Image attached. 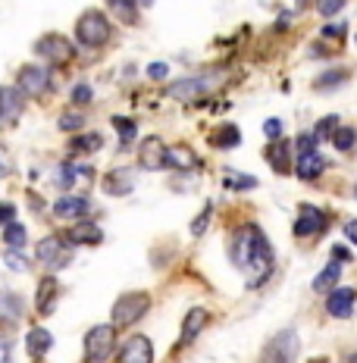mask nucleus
<instances>
[{
    "mask_svg": "<svg viewBox=\"0 0 357 363\" xmlns=\"http://www.w3.org/2000/svg\"><path fill=\"white\" fill-rule=\"evenodd\" d=\"M273 245L270 238L263 235L260 225H238L232 235V263L248 276V285L257 289V285L267 282V276L273 272Z\"/></svg>",
    "mask_w": 357,
    "mask_h": 363,
    "instance_id": "obj_1",
    "label": "nucleus"
},
{
    "mask_svg": "<svg viewBox=\"0 0 357 363\" xmlns=\"http://www.w3.org/2000/svg\"><path fill=\"white\" fill-rule=\"evenodd\" d=\"M113 38V26L101 10H85L75 19V41L82 48H104Z\"/></svg>",
    "mask_w": 357,
    "mask_h": 363,
    "instance_id": "obj_2",
    "label": "nucleus"
},
{
    "mask_svg": "<svg viewBox=\"0 0 357 363\" xmlns=\"http://www.w3.org/2000/svg\"><path fill=\"white\" fill-rule=\"evenodd\" d=\"M150 310V294L148 291H126L116 298V304L110 310V323L113 329H128L141 320Z\"/></svg>",
    "mask_w": 357,
    "mask_h": 363,
    "instance_id": "obj_3",
    "label": "nucleus"
},
{
    "mask_svg": "<svg viewBox=\"0 0 357 363\" xmlns=\"http://www.w3.org/2000/svg\"><path fill=\"white\" fill-rule=\"evenodd\" d=\"M35 260L38 263H44L50 272H57V269H63V267H70V260H72V245L66 241V235H48V238H41L35 245Z\"/></svg>",
    "mask_w": 357,
    "mask_h": 363,
    "instance_id": "obj_4",
    "label": "nucleus"
},
{
    "mask_svg": "<svg viewBox=\"0 0 357 363\" xmlns=\"http://www.w3.org/2000/svg\"><path fill=\"white\" fill-rule=\"evenodd\" d=\"M113 347H116V329L113 323H101L85 332V360L88 363H104L110 360Z\"/></svg>",
    "mask_w": 357,
    "mask_h": 363,
    "instance_id": "obj_5",
    "label": "nucleus"
},
{
    "mask_svg": "<svg viewBox=\"0 0 357 363\" xmlns=\"http://www.w3.org/2000/svg\"><path fill=\"white\" fill-rule=\"evenodd\" d=\"M35 54L44 57L50 66H66V63H72L75 60V44L66 35H60V32H48L44 38H38L35 41Z\"/></svg>",
    "mask_w": 357,
    "mask_h": 363,
    "instance_id": "obj_6",
    "label": "nucleus"
},
{
    "mask_svg": "<svg viewBox=\"0 0 357 363\" xmlns=\"http://www.w3.org/2000/svg\"><path fill=\"white\" fill-rule=\"evenodd\" d=\"M301 351V342L295 335V329H285V332H276V335L267 342L260 354V363H295Z\"/></svg>",
    "mask_w": 357,
    "mask_h": 363,
    "instance_id": "obj_7",
    "label": "nucleus"
},
{
    "mask_svg": "<svg viewBox=\"0 0 357 363\" xmlns=\"http://www.w3.org/2000/svg\"><path fill=\"white\" fill-rule=\"evenodd\" d=\"M16 88H19L26 97H41L44 91L50 88L48 69H44V66H35V63L19 66V72H16Z\"/></svg>",
    "mask_w": 357,
    "mask_h": 363,
    "instance_id": "obj_8",
    "label": "nucleus"
},
{
    "mask_svg": "<svg viewBox=\"0 0 357 363\" xmlns=\"http://www.w3.org/2000/svg\"><path fill=\"white\" fill-rule=\"evenodd\" d=\"M326 223H329V216H326L320 207H314V203H301V213H298V219H295V235L298 238H317L320 232H326Z\"/></svg>",
    "mask_w": 357,
    "mask_h": 363,
    "instance_id": "obj_9",
    "label": "nucleus"
},
{
    "mask_svg": "<svg viewBox=\"0 0 357 363\" xmlns=\"http://www.w3.org/2000/svg\"><path fill=\"white\" fill-rule=\"evenodd\" d=\"M26 110V94L13 85H0V125H16Z\"/></svg>",
    "mask_w": 357,
    "mask_h": 363,
    "instance_id": "obj_10",
    "label": "nucleus"
},
{
    "mask_svg": "<svg viewBox=\"0 0 357 363\" xmlns=\"http://www.w3.org/2000/svg\"><path fill=\"white\" fill-rule=\"evenodd\" d=\"M138 166L148 172H157L166 166V145L160 135H148L138 145Z\"/></svg>",
    "mask_w": 357,
    "mask_h": 363,
    "instance_id": "obj_11",
    "label": "nucleus"
},
{
    "mask_svg": "<svg viewBox=\"0 0 357 363\" xmlns=\"http://www.w3.org/2000/svg\"><path fill=\"white\" fill-rule=\"evenodd\" d=\"M116 363H154V345L148 335H132L119 347Z\"/></svg>",
    "mask_w": 357,
    "mask_h": 363,
    "instance_id": "obj_12",
    "label": "nucleus"
},
{
    "mask_svg": "<svg viewBox=\"0 0 357 363\" xmlns=\"http://www.w3.org/2000/svg\"><path fill=\"white\" fill-rule=\"evenodd\" d=\"M88 213H91V201L82 198V194H63V198L54 203L57 219H72V223H79V219H85Z\"/></svg>",
    "mask_w": 357,
    "mask_h": 363,
    "instance_id": "obj_13",
    "label": "nucleus"
},
{
    "mask_svg": "<svg viewBox=\"0 0 357 363\" xmlns=\"http://www.w3.org/2000/svg\"><path fill=\"white\" fill-rule=\"evenodd\" d=\"M323 169H326V157L320 150H307V154L295 157V176L301 182H317L323 176Z\"/></svg>",
    "mask_w": 357,
    "mask_h": 363,
    "instance_id": "obj_14",
    "label": "nucleus"
},
{
    "mask_svg": "<svg viewBox=\"0 0 357 363\" xmlns=\"http://www.w3.org/2000/svg\"><path fill=\"white\" fill-rule=\"evenodd\" d=\"M210 326V310L207 307H192L185 313V320H182V335H179V345H188L194 342L197 335H201L204 329Z\"/></svg>",
    "mask_w": 357,
    "mask_h": 363,
    "instance_id": "obj_15",
    "label": "nucleus"
},
{
    "mask_svg": "<svg viewBox=\"0 0 357 363\" xmlns=\"http://www.w3.org/2000/svg\"><path fill=\"white\" fill-rule=\"evenodd\" d=\"M101 188H104V194H110V198H123V194H128L135 188V172L132 169H110L107 176H104L101 182Z\"/></svg>",
    "mask_w": 357,
    "mask_h": 363,
    "instance_id": "obj_16",
    "label": "nucleus"
},
{
    "mask_svg": "<svg viewBox=\"0 0 357 363\" xmlns=\"http://www.w3.org/2000/svg\"><path fill=\"white\" fill-rule=\"evenodd\" d=\"M66 241L75 247V245H101L104 241V232L97 223H88V219H79V223H72L70 232H63Z\"/></svg>",
    "mask_w": 357,
    "mask_h": 363,
    "instance_id": "obj_17",
    "label": "nucleus"
},
{
    "mask_svg": "<svg viewBox=\"0 0 357 363\" xmlns=\"http://www.w3.org/2000/svg\"><path fill=\"white\" fill-rule=\"evenodd\" d=\"M57 298H60V282H57V276H44L41 282H38L35 310H38V313H41V316H48L50 310H54Z\"/></svg>",
    "mask_w": 357,
    "mask_h": 363,
    "instance_id": "obj_18",
    "label": "nucleus"
},
{
    "mask_svg": "<svg viewBox=\"0 0 357 363\" xmlns=\"http://www.w3.org/2000/svg\"><path fill=\"white\" fill-rule=\"evenodd\" d=\"M354 301H357V294L351 289H332L329 301H326V310H329V316L348 320V316L354 313Z\"/></svg>",
    "mask_w": 357,
    "mask_h": 363,
    "instance_id": "obj_19",
    "label": "nucleus"
},
{
    "mask_svg": "<svg viewBox=\"0 0 357 363\" xmlns=\"http://www.w3.org/2000/svg\"><path fill=\"white\" fill-rule=\"evenodd\" d=\"M267 160L273 166V172H279V176H288L292 172V147H288V141H270L267 147Z\"/></svg>",
    "mask_w": 357,
    "mask_h": 363,
    "instance_id": "obj_20",
    "label": "nucleus"
},
{
    "mask_svg": "<svg viewBox=\"0 0 357 363\" xmlns=\"http://www.w3.org/2000/svg\"><path fill=\"white\" fill-rule=\"evenodd\" d=\"M54 347V335H50L48 329H32L26 335V351H28V357H35V360H41L44 354Z\"/></svg>",
    "mask_w": 357,
    "mask_h": 363,
    "instance_id": "obj_21",
    "label": "nucleus"
},
{
    "mask_svg": "<svg viewBox=\"0 0 357 363\" xmlns=\"http://www.w3.org/2000/svg\"><path fill=\"white\" fill-rule=\"evenodd\" d=\"M204 91H207V82H201V79H182L176 85H170V94L176 101H197Z\"/></svg>",
    "mask_w": 357,
    "mask_h": 363,
    "instance_id": "obj_22",
    "label": "nucleus"
},
{
    "mask_svg": "<svg viewBox=\"0 0 357 363\" xmlns=\"http://www.w3.org/2000/svg\"><path fill=\"white\" fill-rule=\"evenodd\" d=\"M166 166H172V169H192V166H197V157H194V150L185 145L166 147Z\"/></svg>",
    "mask_w": 357,
    "mask_h": 363,
    "instance_id": "obj_23",
    "label": "nucleus"
},
{
    "mask_svg": "<svg viewBox=\"0 0 357 363\" xmlns=\"http://www.w3.org/2000/svg\"><path fill=\"white\" fill-rule=\"evenodd\" d=\"M210 145L219 147V150H232L241 145V132L238 125H219L214 135H210Z\"/></svg>",
    "mask_w": 357,
    "mask_h": 363,
    "instance_id": "obj_24",
    "label": "nucleus"
},
{
    "mask_svg": "<svg viewBox=\"0 0 357 363\" xmlns=\"http://www.w3.org/2000/svg\"><path fill=\"white\" fill-rule=\"evenodd\" d=\"M110 13L116 19H123L126 26H132L135 19H138V0H107Z\"/></svg>",
    "mask_w": 357,
    "mask_h": 363,
    "instance_id": "obj_25",
    "label": "nucleus"
},
{
    "mask_svg": "<svg viewBox=\"0 0 357 363\" xmlns=\"http://www.w3.org/2000/svg\"><path fill=\"white\" fill-rule=\"evenodd\" d=\"M339 276H341V263L332 260L326 269L317 272V279H314V291H332V289H336V282H339Z\"/></svg>",
    "mask_w": 357,
    "mask_h": 363,
    "instance_id": "obj_26",
    "label": "nucleus"
},
{
    "mask_svg": "<svg viewBox=\"0 0 357 363\" xmlns=\"http://www.w3.org/2000/svg\"><path fill=\"white\" fill-rule=\"evenodd\" d=\"M104 147V138L97 132H85V135H75V138L70 141V150H75V154H94V150Z\"/></svg>",
    "mask_w": 357,
    "mask_h": 363,
    "instance_id": "obj_27",
    "label": "nucleus"
},
{
    "mask_svg": "<svg viewBox=\"0 0 357 363\" xmlns=\"http://www.w3.org/2000/svg\"><path fill=\"white\" fill-rule=\"evenodd\" d=\"M4 241L10 247H26V241H28V232H26V225H19V223H10V225H4Z\"/></svg>",
    "mask_w": 357,
    "mask_h": 363,
    "instance_id": "obj_28",
    "label": "nucleus"
},
{
    "mask_svg": "<svg viewBox=\"0 0 357 363\" xmlns=\"http://www.w3.org/2000/svg\"><path fill=\"white\" fill-rule=\"evenodd\" d=\"M226 185L235 188V191H254L260 182L254 176H248V172H226Z\"/></svg>",
    "mask_w": 357,
    "mask_h": 363,
    "instance_id": "obj_29",
    "label": "nucleus"
},
{
    "mask_svg": "<svg viewBox=\"0 0 357 363\" xmlns=\"http://www.w3.org/2000/svg\"><path fill=\"white\" fill-rule=\"evenodd\" d=\"M113 125H116L119 138H123V145L135 138V132H138V125H135V119H126V116H113Z\"/></svg>",
    "mask_w": 357,
    "mask_h": 363,
    "instance_id": "obj_30",
    "label": "nucleus"
},
{
    "mask_svg": "<svg viewBox=\"0 0 357 363\" xmlns=\"http://www.w3.org/2000/svg\"><path fill=\"white\" fill-rule=\"evenodd\" d=\"M354 141H357L354 128H336V132H332V145H336V150H351Z\"/></svg>",
    "mask_w": 357,
    "mask_h": 363,
    "instance_id": "obj_31",
    "label": "nucleus"
},
{
    "mask_svg": "<svg viewBox=\"0 0 357 363\" xmlns=\"http://www.w3.org/2000/svg\"><path fill=\"white\" fill-rule=\"evenodd\" d=\"M75 179H79V166H75V163H63L57 169V185L60 188H72Z\"/></svg>",
    "mask_w": 357,
    "mask_h": 363,
    "instance_id": "obj_32",
    "label": "nucleus"
},
{
    "mask_svg": "<svg viewBox=\"0 0 357 363\" xmlns=\"http://www.w3.org/2000/svg\"><path fill=\"white\" fill-rule=\"evenodd\" d=\"M60 132H79L82 125H85V116H82V113H63V116H60Z\"/></svg>",
    "mask_w": 357,
    "mask_h": 363,
    "instance_id": "obj_33",
    "label": "nucleus"
},
{
    "mask_svg": "<svg viewBox=\"0 0 357 363\" xmlns=\"http://www.w3.org/2000/svg\"><path fill=\"white\" fill-rule=\"evenodd\" d=\"M4 263H6L10 269H16V272H26V269H28V260H26V254H22L19 247H10V251L4 254Z\"/></svg>",
    "mask_w": 357,
    "mask_h": 363,
    "instance_id": "obj_34",
    "label": "nucleus"
},
{
    "mask_svg": "<svg viewBox=\"0 0 357 363\" xmlns=\"http://www.w3.org/2000/svg\"><path fill=\"white\" fill-rule=\"evenodd\" d=\"M336 128H339V116H323L320 123L314 125V138H332Z\"/></svg>",
    "mask_w": 357,
    "mask_h": 363,
    "instance_id": "obj_35",
    "label": "nucleus"
},
{
    "mask_svg": "<svg viewBox=\"0 0 357 363\" xmlns=\"http://www.w3.org/2000/svg\"><path fill=\"white\" fill-rule=\"evenodd\" d=\"M348 69H336V72H326V75H320V79H317V88L320 91H326V88H332V85H341V82L348 79Z\"/></svg>",
    "mask_w": 357,
    "mask_h": 363,
    "instance_id": "obj_36",
    "label": "nucleus"
},
{
    "mask_svg": "<svg viewBox=\"0 0 357 363\" xmlns=\"http://www.w3.org/2000/svg\"><path fill=\"white\" fill-rule=\"evenodd\" d=\"M72 107H85V104H91V97H94V91H91V85H85V82H79V85L72 88Z\"/></svg>",
    "mask_w": 357,
    "mask_h": 363,
    "instance_id": "obj_37",
    "label": "nucleus"
},
{
    "mask_svg": "<svg viewBox=\"0 0 357 363\" xmlns=\"http://www.w3.org/2000/svg\"><path fill=\"white\" fill-rule=\"evenodd\" d=\"M210 216H214V203H207V207L201 210V216H197L194 223H192V235H194V238H201V235H204V229H207Z\"/></svg>",
    "mask_w": 357,
    "mask_h": 363,
    "instance_id": "obj_38",
    "label": "nucleus"
},
{
    "mask_svg": "<svg viewBox=\"0 0 357 363\" xmlns=\"http://www.w3.org/2000/svg\"><path fill=\"white\" fill-rule=\"evenodd\" d=\"M263 135H267L270 141H279L285 135V125H282V119H267L263 123Z\"/></svg>",
    "mask_w": 357,
    "mask_h": 363,
    "instance_id": "obj_39",
    "label": "nucleus"
},
{
    "mask_svg": "<svg viewBox=\"0 0 357 363\" xmlns=\"http://www.w3.org/2000/svg\"><path fill=\"white\" fill-rule=\"evenodd\" d=\"M317 10H320L323 16H336V13L345 10V0H317Z\"/></svg>",
    "mask_w": 357,
    "mask_h": 363,
    "instance_id": "obj_40",
    "label": "nucleus"
},
{
    "mask_svg": "<svg viewBox=\"0 0 357 363\" xmlns=\"http://www.w3.org/2000/svg\"><path fill=\"white\" fill-rule=\"evenodd\" d=\"M10 172H13V157H10V150L0 145V179H6Z\"/></svg>",
    "mask_w": 357,
    "mask_h": 363,
    "instance_id": "obj_41",
    "label": "nucleus"
},
{
    "mask_svg": "<svg viewBox=\"0 0 357 363\" xmlns=\"http://www.w3.org/2000/svg\"><path fill=\"white\" fill-rule=\"evenodd\" d=\"M148 75H150L154 82H160V79H166V75H170V66H166V63H150V66H148Z\"/></svg>",
    "mask_w": 357,
    "mask_h": 363,
    "instance_id": "obj_42",
    "label": "nucleus"
},
{
    "mask_svg": "<svg viewBox=\"0 0 357 363\" xmlns=\"http://www.w3.org/2000/svg\"><path fill=\"white\" fill-rule=\"evenodd\" d=\"M16 219V207L13 203H0V225H10Z\"/></svg>",
    "mask_w": 357,
    "mask_h": 363,
    "instance_id": "obj_43",
    "label": "nucleus"
},
{
    "mask_svg": "<svg viewBox=\"0 0 357 363\" xmlns=\"http://www.w3.org/2000/svg\"><path fill=\"white\" fill-rule=\"evenodd\" d=\"M341 32H345V26L332 22V26H326V28H323V38H326V41H332V38H336V41H341Z\"/></svg>",
    "mask_w": 357,
    "mask_h": 363,
    "instance_id": "obj_44",
    "label": "nucleus"
},
{
    "mask_svg": "<svg viewBox=\"0 0 357 363\" xmlns=\"http://www.w3.org/2000/svg\"><path fill=\"white\" fill-rule=\"evenodd\" d=\"M314 145H317V138H314V135H301V138H298V154H307V150H317Z\"/></svg>",
    "mask_w": 357,
    "mask_h": 363,
    "instance_id": "obj_45",
    "label": "nucleus"
},
{
    "mask_svg": "<svg viewBox=\"0 0 357 363\" xmlns=\"http://www.w3.org/2000/svg\"><path fill=\"white\" fill-rule=\"evenodd\" d=\"M332 260H336V263H348V260H351V251H348L345 245H336V247H332Z\"/></svg>",
    "mask_w": 357,
    "mask_h": 363,
    "instance_id": "obj_46",
    "label": "nucleus"
},
{
    "mask_svg": "<svg viewBox=\"0 0 357 363\" xmlns=\"http://www.w3.org/2000/svg\"><path fill=\"white\" fill-rule=\"evenodd\" d=\"M345 238L351 241V245H357V219H351V223H345Z\"/></svg>",
    "mask_w": 357,
    "mask_h": 363,
    "instance_id": "obj_47",
    "label": "nucleus"
},
{
    "mask_svg": "<svg viewBox=\"0 0 357 363\" xmlns=\"http://www.w3.org/2000/svg\"><path fill=\"white\" fill-rule=\"evenodd\" d=\"M6 354H10V347L0 345V363H6Z\"/></svg>",
    "mask_w": 357,
    "mask_h": 363,
    "instance_id": "obj_48",
    "label": "nucleus"
},
{
    "mask_svg": "<svg viewBox=\"0 0 357 363\" xmlns=\"http://www.w3.org/2000/svg\"><path fill=\"white\" fill-rule=\"evenodd\" d=\"M314 363H329V360H326V357H320V360H314Z\"/></svg>",
    "mask_w": 357,
    "mask_h": 363,
    "instance_id": "obj_49",
    "label": "nucleus"
},
{
    "mask_svg": "<svg viewBox=\"0 0 357 363\" xmlns=\"http://www.w3.org/2000/svg\"><path fill=\"white\" fill-rule=\"evenodd\" d=\"M354 198H357V185H354Z\"/></svg>",
    "mask_w": 357,
    "mask_h": 363,
    "instance_id": "obj_50",
    "label": "nucleus"
},
{
    "mask_svg": "<svg viewBox=\"0 0 357 363\" xmlns=\"http://www.w3.org/2000/svg\"><path fill=\"white\" fill-rule=\"evenodd\" d=\"M354 41H357V38H354Z\"/></svg>",
    "mask_w": 357,
    "mask_h": 363,
    "instance_id": "obj_51",
    "label": "nucleus"
}]
</instances>
